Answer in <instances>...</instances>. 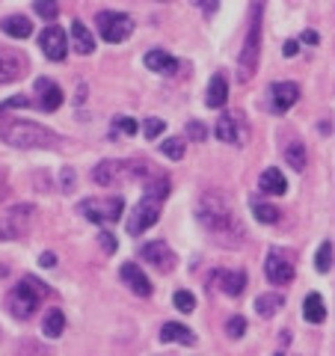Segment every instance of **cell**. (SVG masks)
<instances>
[{
    "instance_id": "43",
    "label": "cell",
    "mask_w": 335,
    "mask_h": 356,
    "mask_svg": "<svg viewBox=\"0 0 335 356\" xmlns=\"http://www.w3.org/2000/svg\"><path fill=\"white\" fill-rule=\"evenodd\" d=\"M39 264H42V267H54V264H57V255H54V252H42Z\"/></svg>"
},
{
    "instance_id": "29",
    "label": "cell",
    "mask_w": 335,
    "mask_h": 356,
    "mask_svg": "<svg viewBox=\"0 0 335 356\" xmlns=\"http://www.w3.org/2000/svg\"><path fill=\"white\" fill-rule=\"evenodd\" d=\"M250 208H252V214L259 217L261 222H276V220H279V211H276L273 205L261 202V199H252V202H250Z\"/></svg>"
},
{
    "instance_id": "39",
    "label": "cell",
    "mask_w": 335,
    "mask_h": 356,
    "mask_svg": "<svg viewBox=\"0 0 335 356\" xmlns=\"http://www.w3.org/2000/svg\"><path fill=\"white\" fill-rule=\"evenodd\" d=\"M27 104H30V102H27L24 95H13V98H9V102L0 104V113H6V110H13V107H27Z\"/></svg>"
},
{
    "instance_id": "27",
    "label": "cell",
    "mask_w": 335,
    "mask_h": 356,
    "mask_svg": "<svg viewBox=\"0 0 335 356\" xmlns=\"http://www.w3.org/2000/svg\"><path fill=\"white\" fill-rule=\"evenodd\" d=\"M282 303H285L282 294H261L259 300H255V312H259L261 318H270V315H276V312L282 309Z\"/></svg>"
},
{
    "instance_id": "2",
    "label": "cell",
    "mask_w": 335,
    "mask_h": 356,
    "mask_svg": "<svg viewBox=\"0 0 335 356\" xmlns=\"http://www.w3.org/2000/svg\"><path fill=\"white\" fill-rule=\"evenodd\" d=\"M0 140L13 149H51L60 143V137L51 128L39 125V122H30V119H9L0 128Z\"/></svg>"
},
{
    "instance_id": "45",
    "label": "cell",
    "mask_w": 335,
    "mask_h": 356,
    "mask_svg": "<svg viewBox=\"0 0 335 356\" xmlns=\"http://www.w3.org/2000/svg\"><path fill=\"white\" fill-rule=\"evenodd\" d=\"M6 193H9V184H6V175H3V170H0V202L6 199Z\"/></svg>"
},
{
    "instance_id": "19",
    "label": "cell",
    "mask_w": 335,
    "mask_h": 356,
    "mask_svg": "<svg viewBox=\"0 0 335 356\" xmlns=\"http://www.w3.org/2000/svg\"><path fill=\"white\" fill-rule=\"evenodd\" d=\"M0 30L6 33V36H13V39H30L33 36V24H30V18L27 15H9L0 21Z\"/></svg>"
},
{
    "instance_id": "18",
    "label": "cell",
    "mask_w": 335,
    "mask_h": 356,
    "mask_svg": "<svg viewBox=\"0 0 335 356\" xmlns=\"http://www.w3.org/2000/svg\"><path fill=\"white\" fill-rule=\"evenodd\" d=\"M259 191L267 193V196H282L288 191V181H285V175L279 172V170H264L261 178H259Z\"/></svg>"
},
{
    "instance_id": "16",
    "label": "cell",
    "mask_w": 335,
    "mask_h": 356,
    "mask_svg": "<svg viewBox=\"0 0 335 356\" xmlns=\"http://www.w3.org/2000/svg\"><path fill=\"white\" fill-rule=\"evenodd\" d=\"M36 92L42 95V110H48V113H54L60 104H63V89L54 83V81H48V77H42V81H36Z\"/></svg>"
},
{
    "instance_id": "47",
    "label": "cell",
    "mask_w": 335,
    "mask_h": 356,
    "mask_svg": "<svg viewBox=\"0 0 335 356\" xmlns=\"http://www.w3.org/2000/svg\"><path fill=\"white\" fill-rule=\"evenodd\" d=\"M276 356H282V353H276Z\"/></svg>"
},
{
    "instance_id": "13",
    "label": "cell",
    "mask_w": 335,
    "mask_h": 356,
    "mask_svg": "<svg viewBox=\"0 0 335 356\" xmlns=\"http://www.w3.org/2000/svg\"><path fill=\"white\" fill-rule=\"evenodd\" d=\"M211 282H214L226 297H238L243 288H247V273L243 270H217L211 276Z\"/></svg>"
},
{
    "instance_id": "10",
    "label": "cell",
    "mask_w": 335,
    "mask_h": 356,
    "mask_svg": "<svg viewBox=\"0 0 335 356\" xmlns=\"http://www.w3.org/2000/svg\"><path fill=\"white\" fill-rule=\"evenodd\" d=\"M39 48L48 60L60 63L65 60V54H69V39H65V30L63 27H44L42 36H39Z\"/></svg>"
},
{
    "instance_id": "35",
    "label": "cell",
    "mask_w": 335,
    "mask_h": 356,
    "mask_svg": "<svg viewBox=\"0 0 335 356\" xmlns=\"http://www.w3.org/2000/svg\"><path fill=\"white\" fill-rule=\"evenodd\" d=\"M137 128H140V122H137V119H131V116H119V119L113 122V131L128 134V137H133V134H137Z\"/></svg>"
},
{
    "instance_id": "24",
    "label": "cell",
    "mask_w": 335,
    "mask_h": 356,
    "mask_svg": "<svg viewBox=\"0 0 335 356\" xmlns=\"http://www.w3.org/2000/svg\"><path fill=\"white\" fill-rule=\"evenodd\" d=\"M63 330H65V315H63L60 309H51L48 315H44V321H42V332L48 339H60Z\"/></svg>"
},
{
    "instance_id": "9",
    "label": "cell",
    "mask_w": 335,
    "mask_h": 356,
    "mask_svg": "<svg viewBox=\"0 0 335 356\" xmlns=\"http://www.w3.org/2000/svg\"><path fill=\"white\" fill-rule=\"evenodd\" d=\"M264 273H267V280H270L273 285H288L294 280V264L291 259H288V252L282 250H270V255H267V261H264Z\"/></svg>"
},
{
    "instance_id": "36",
    "label": "cell",
    "mask_w": 335,
    "mask_h": 356,
    "mask_svg": "<svg viewBox=\"0 0 335 356\" xmlns=\"http://www.w3.org/2000/svg\"><path fill=\"white\" fill-rule=\"evenodd\" d=\"M15 238H21L18 229H15V222L9 220V214L0 217V241H15Z\"/></svg>"
},
{
    "instance_id": "5",
    "label": "cell",
    "mask_w": 335,
    "mask_h": 356,
    "mask_svg": "<svg viewBox=\"0 0 335 356\" xmlns=\"http://www.w3.org/2000/svg\"><path fill=\"white\" fill-rule=\"evenodd\" d=\"M95 27H98V36H101L104 42L119 44V42H125L133 33V21L125 13H110V9H107V13L95 15Z\"/></svg>"
},
{
    "instance_id": "7",
    "label": "cell",
    "mask_w": 335,
    "mask_h": 356,
    "mask_svg": "<svg viewBox=\"0 0 335 356\" xmlns=\"http://www.w3.org/2000/svg\"><path fill=\"white\" fill-rule=\"evenodd\" d=\"M161 199H154V196H142L137 208H133V214L128 220V235H142L146 229H152L154 222H158L161 217Z\"/></svg>"
},
{
    "instance_id": "33",
    "label": "cell",
    "mask_w": 335,
    "mask_h": 356,
    "mask_svg": "<svg viewBox=\"0 0 335 356\" xmlns=\"http://www.w3.org/2000/svg\"><path fill=\"white\" fill-rule=\"evenodd\" d=\"M172 303H175L178 312H193L196 309V297L190 294V291H175L172 294Z\"/></svg>"
},
{
    "instance_id": "6",
    "label": "cell",
    "mask_w": 335,
    "mask_h": 356,
    "mask_svg": "<svg viewBox=\"0 0 335 356\" xmlns=\"http://www.w3.org/2000/svg\"><path fill=\"white\" fill-rule=\"evenodd\" d=\"M122 208H125V202H122L119 196H107V199H89V202H81V214L89 220V222H116L122 217Z\"/></svg>"
},
{
    "instance_id": "12",
    "label": "cell",
    "mask_w": 335,
    "mask_h": 356,
    "mask_svg": "<svg viewBox=\"0 0 335 356\" xmlns=\"http://www.w3.org/2000/svg\"><path fill=\"white\" fill-rule=\"evenodd\" d=\"M297 98H300V86L297 83H273L270 86V107H273V113H285V110H291L297 104Z\"/></svg>"
},
{
    "instance_id": "34",
    "label": "cell",
    "mask_w": 335,
    "mask_h": 356,
    "mask_svg": "<svg viewBox=\"0 0 335 356\" xmlns=\"http://www.w3.org/2000/svg\"><path fill=\"white\" fill-rule=\"evenodd\" d=\"M163 128H166V122L152 116V119H146V125H142V134H146V140H158L163 134Z\"/></svg>"
},
{
    "instance_id": "30",
    "label": "cell",
    "mask_w": 335,
    "mask_h": 356,
    "mask_svg": "<svg viewBox=\"0 0 335 356\" xmlns=\"http://www.w3.org/2000/svg\"><path fill=\"white\" fill-rule=\"evenodd\" d=\"M329 267H332V243L323 241L320 247H318V255H315V270L318 273H327Z\"/></svg>"
},
{
    "instance_id": "40",
    "label": "cell",
    "mask_w": 335,
    "mask_h": 356,
    "mask_svg": "<svg viewBox=\"0 0 335 356\" xmlns=\"http://www.w3.org/2000/svg\"><path fill=\"white\" fill-rule=\"evenodd\" d=\"M98 241H101V250H104V252H116V247H119L116 238L110 235V232H101V235H98Z\"/></svg>"
},
{
    "instance_id": "3",
    "label": "cell",
    "mask_w": 335,
    "mask_h": 356,
    "mask_svg": "<svg viewBox=\"0 0 335 356\" xmlns=\"http://www.w3.org/2000/svg\"><path fill=\"white\" fill-rule=\"evenodd\" d=\"M261 13H264V3L255 0L252 3V13H250V27H247V39H243V48H240V57H238V81L247 83L250 77L259 69V54H261Z\"/></svg>"
},
{
    "instance_id": "31",
    "label": "cell",
    "mask_w": 335,
    "mask_h": 356,
    "mask_svg": "<svg viewBox=\"0 0 335 356\" xmlns=\"http://www.w3.org/2000/svg\"><path fill=\"white\" fill-rule=\"evenodd\" d=\"M161 152H163L170 161H181V158H184V143L178 140V137H170V140L161 143Z\"/></svg>"
},
{
    "instance_id": "4",
    "label": "cell",
    "mask_w": 335,
    "mask_h": 356,
    "mask_svg": "<svg viewBox=\"0 0 335 356\" xmlns=\"http://www.w3.org/2000/svg\"><path fill=\"white\" fill-rule=\"evenodd\" d=\"M51 291H48V285L44 282H39V280H33V276H24L13 291H9V297H6V309L13 312V318H18V321H27L33 312L39 309V303L44 297H48Z\"/></svg>"
},
{
    "instance_id": "28",
    "label": "cell",
    "mask_w": 335,
    "mask_h": 356,
    "mask_svg": "<svg viewBox=\"0 0 335 356\" xmlns=\"http://www.w3.org/2000/svg\"><path fill=\"white\" fill-rule=\"evenodd\" d=\"M285 161L291 163L297 172H303L306 170V149H303V143H291V146L285 149Z\"/></svg>"
},
{
    "instance_id": "17",
    "label": "cell",
    "mask_w": 335,
    "mask_h": 356,
    "mask_svg": "<svg viewBox=\"0 0 335 356\" xmlns=\"http://www.w3.org/2000/svg\"><path fill=\"white\" fill-rule=\"evenodd\" d=\"M146 69L158 72V74H175L178 69H181V63H178L172 54H166V51H149L146 54Z\"/></svg>"
},
{
    "instance_id": "25",
    "label": "cell",
    "mask_w": 335,
    "mask_h": 356,
    "mask_svg": "<svg viewBox=\"0 0 335 356\" xmlns=\"http://www.w3.org/2000/svg\"><path fill=\"white\" fill-rule=\"evenodd\" d=\"M119 170H122V163H116V161H101V163H98L95 170H92V178H95V181L101 184V187H110V184H113L116 178H119Z\"/></svg>"
},
{
    "instance_id": "21",
    "label": "cell",
    "mask_w": 335,
    "mask_h": 356,
    "mask_svg": "<svg viewBox=\"0 0 335 356\" xmlns=\"http://www.w3.org/2000/svg\"><path fill=\"white\" fill-rule=\"evenodd\" d=\"M72 42H74L77 54H92L95 51V39H92V33H89V27L83 24V21H72Z\"/></svg>"
},
{
    "instance_id": "44",
    "label": "cell",
    "mask_w": 335,
    "mask_h": 356,
    "mask_svg": "<svg viewBox=\"0 0 335 356\" xmlns=\"http://www.w3.org/2000/svg\"><path fill=\"white\" fill-rule=\"evenodd\" d=\"M297 51H300V44H297L294 39H291V42H285V51H282L285 57H297Z\"/></svg>"
},
{
    "instance_id": "14",
    "label": "cell",
    "mask_w": 335,
    "mask_h": 356,
    "mask_svg": "<svg viewBox=\"0 0 335 356\" xmlns=\"http://www.w3.org/2000/svg\"><path fill=\"white\" fill-rule=\"evenodd\" d=\"M122 282H125L137 297L152 294V282H149V276L140 270V264H122Z\"/></svg>"
},
{
    "instance_id": "38",
    "label": "cell",
    "mask_w": 335,
    "mask_h": 356,
    "mask_svg": "<svg viewBox=\"0 0 335 356\" xmlns=\"http://www.w3.org/2000/svg\"><path fill=\"white\" fill-rule=\"evenodd\" d=\"M187 137L193 143H202L208 137V128L202 125V122H187Z\"/></svg>"
},
{
    "instance_id": "26",
    "label": "cell",
    "mask_w": 335,
    "mask_h": 356,
    "mask_svg": "<svg viewBox=\"0 0 335 356\" xmlns=\"http://www.w3.org/2000/svg\"><path fill=\"white\" fill-rule=\"evenodd\" d=\"M142 184H146V196H154V199H161V202H163L166 196H170V178L161 175V172H154V175L146 178Z\"/></svg>"
},
{
    "instance_id": "42",
    "label": "cell",
    "mask_w": 335,
    "mask_h": 356,
    "mask_svg": "<svg viewBox=\"0 0 335 356\" xmlns=\"http://www.w3.org/2000/svg\"><path fill=\"white\" fill-rule=\"evenodd\" d=\"M60 181H63L65 191H72V187H74V170H69V166H65V170L60 172Z\"/></svg>"
},
{
    "instance_id": "15",
    "label": "cell",
    "mask_w": 335,
    "mask_h": 356,
    "mask_svg": "<svg viewBox=\"0 0 335 356\" xmlns=\"http://www.w3.org/2000/svg\"><path fill=\"white\" fill-rule=\"evenodd\" d=\"M24 72V57H18L15 51L0 48V83H13Z\"/></svg>"
},
{
    "instance_id": "20",
    "label": "cell",
    "mask_w": 335,
    "mask_h": 356,
    "mask_svg": "<svg viewBox=\"0 0 335 356\" xmlns=\"http://www.w3.org/2000/svg\"><path fill=\"white\" fill-rule=\"evenodd\" d=\"M226 98H229V83H226V77L214 74V77H211V83H208V89H205V104L217 110V107L226 104Z\"/></svg>"
},
{
    "instance_id": "46",
    "label": "cell",
    "mask_w": 335,
    "mask_h": 356,
    "mask_svg": "<svg viewBox=\"0 0 335 356\" xmlns=\"http://www.w3.org/2000/svg\"><path fill=\"white\" fill-rule=\"evenodd\" d=\"M303 42H309V44H318V33H315V30H306V33H303Z\"/></svg>"
},
{
    "instance_id": "22",
    "label": "cell",
    "mask_w": 335,
    "mask_h": 356,
    "mask_svg": "<svg viewBox=\"0 0 335 356\" xmlns=\"http://www.w3.org/2000/svg\"><path fill=\"white\" fill-rule=\"evenodd\" d=\"M161 341H172V344H196V336L190 332L184 324H163L161 330Z\"/></svg>"
},
{
    "instance_id": "8",
    "label": "cell",
    "mask_w": 335,
    "mask_h": 356,
    "mask_svg": "<svg viewBox=\"0 0 335 356\" xmlns=\"http://www.w3.org/2000/svg\"><path fill=\"white\" fill-rule=\"evenodd\" d=\"M140 259L149 261V264H154V267H158V270H163V273H170L172 267L178 264L175 252L170 250V243H166V241H146V243L140 247Z\"/></svg>"
},
{
    "instance_id": "23",
    "label": "cell",
    "mask_w": 335,
    "mask_h": 356,
    "mask_svg": "<svg viewBox=\"0 0 335 356\" xmlns=\"http://www.w3.org/2000/svg\"><path fill=\"white\" fill-rule=\"evenodd\" d=\"M303 318L309 321V324H323L327 321V306H323L320 294H309L306 303H303Z\"/></svg>"
},
{
    "instance_id": "32",
    "label": "cell",
    "mask_w": 335,
    "mask_h": 356,
    "mask_svg": "<svg viewBox=\"0 0 335 356\" xmlns=\"http://www.w3.org/2000/svg\"><path fill=\"white\" fill-rule=\"evenodd\" d=\"M33 6H36V13H39L44 21H54V18L60 15V6H57V0H36V3H33Z\"/></svg>"
},
{
    "instance_id": "37",
    "label": "cell",
    "mask_w": 335,
    "mask_h": 356,
    "mask_svg": "<svg viewBox=\"0 0 335 356\" xmlns=\"http://www.w3.org/2000/svg\"><path fill=\"white\" fill-rule=\"evenodd\" d=\"M226 332H229L231 339H240L243 332H247V321H243L240 315H234V318L229 321V324H226Z\"/></svg>"
},
{
    "instance_id": "1",
    "label": "cell",
    "mask_w": 335,
    "mask_h": 356,
    "mask_svg": "<svg viewBox=\"0 0 335 356\" xmlns=\"http://www.w3.org/2000/svg\"><path fill=\"white\" fill-rule=\"evenodd\" d=\"M196 217H199V226H202L211 238H214L220 247H240L247 232H243L238 214L234 208L229 205V199L222 193H202L196 205Z\"/></svg>"
},
{
    "instance_id": "41",
    "label": "cell",
    "mask_w": 335,
    "mask_h": 356,
    "mask_svg": "<svg viewBox=\"0 0 335 356\" xmlns=\"http://www.w3.org/2000/svg\"><path fill=\"white\" fill-rule=\"evenodd\" d=\"M193 3H196L199 9H202L205 15H214V13H217V3H220V0H193Z\"/></svg>"
},
{
    "instance_id": "11",
    "label": "cell",
    "mask_w": 335,
    "mask_h": 356,
    "mask_svg": "<svg viewBox=\"0 0 335 356\" xmlns=\"http://www.w3.org/2000/svg\"><path fill=\"white\" fill-rule=\"evenodd\" d=\"M217 140L231 143V146H240L247 140V128H243V119L238 113H229L217 122Z\"/></svg>"
}]
</instances>
